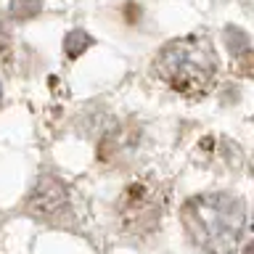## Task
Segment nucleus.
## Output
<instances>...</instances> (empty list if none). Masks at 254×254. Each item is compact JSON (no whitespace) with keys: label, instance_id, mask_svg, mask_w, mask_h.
Listing matches in <instances>:
<instances>
[{"label":"nucleus","instance_id":"obj_2","mask_svg":"<svg viewBox=\"0 0 254 254\" xmlns=\"http://www.w3.org/2000/svg\"><path fill=\"white\" fill-rule=\"evenodd\" d=\"M154 69L172 90L183 95H201L217 77V56L204 40L183 37L159 51Z\"/></svg>","mask_w":254,"mask_h":254},{"label":"nucleus","instance_id":"obj_6","mask_svg":"<svg viewBox=\"0 0 254 254\" xmlns=\"http://www.w3.org/2000/svg\"><path fill=\"white\" fill-rule=\"evenodd\" d=\"M246 254H254V244L249 246V249H246Z\"/></svg>","mask_w":254,"mask_h":254},{"label":"nucleus","instance_id":"obj_3","mask_svg":"<svg viewBox=\"0 0 254 254\" xmlns=\"http://www.w3.org/2000/svg\"><path fill=\"white\" fill-rule=\"evenodd\" d=\"M164 204H167L164 188H159L156 183H135L125 190L119 214H122L127 230L148 233V230L156 228Z\"/></svg>","mask_w":254,"mask_h":254},{"label":"nucleus","instance_id":"obj_1","mask_svg":"<svg viewBox=\"0 0 254 254\" xmlns=\"http://www.w3.org/2000/svg\"><path fill=\"white\" fill-rule=\"evenodd\" d=\"M180 220L204 254H233L246 225V206L230 193H198L183 204Z\"/></svg>","mask_w":254,"mask_h":254},{"label":"nucleus","instance_id":"obj_4","mask_svg":"<svg viewBox=\"0 0 254 254\" xmlns=\"http://www.w3.org/2000/svg\"><path fill=\"white\" fill-rule=\"evenodd\" d=\"M29 206L35 214H43V217L61 214L69 206L66 204V190H64V186L56 178H45V180H40V186L35 188Z\"/></svg>","mask_w":254,"mask_h":254},{"label":"nucleus","instance_id":"obj_5","mask_svg":"<svg viewBox=\"0 0 254 254\" xmlns=\"http://www.w3.org/2000/svg\"><path fill=\"white\" fill-rule=\"evenodd\" d=\"M40 8H43L40 0H13V3H11V13L16 16V19H32Z\"/></svg>","mask_w":254,"mask_h":254}]
</instances>
